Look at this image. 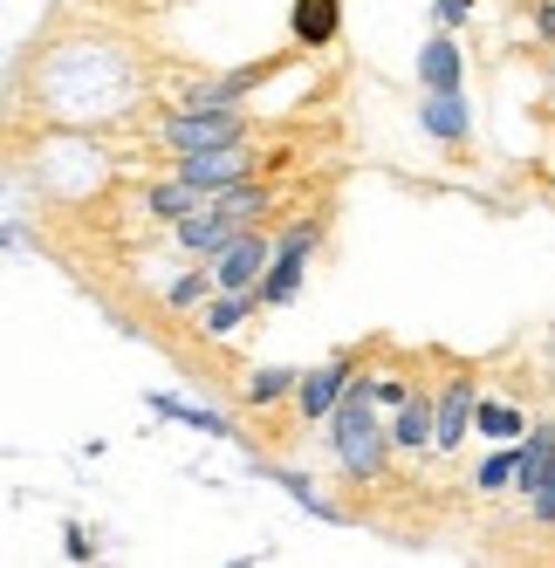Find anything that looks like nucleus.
Wrapping results in <instances>:
<instances>
[{
	"instance_id": "15",
	"label": "nucleus",
	"mask_w": 555,
	"mask_h": 568,
	"mask_svg": "<svg viewBox=\"0 0 555 568\" xmlns=\"http://www.w3.org/2000/svg\"><path fill=\"white\" fill-rule=\"evenodd\" d=\"M248 315H254V288H241V295H220V302L206 308V329H213V336H226V329H241Z\"/></svg>"
},
{
	"instance_id": "12",
	"label": "nucleus",
	"mask_w": 555,
	"mask_h": 568,
	"mask_svg": "<svg viewBox=\"0 0 555 568\" xmlns=\"http://www.w3.org/2000/svg\"><path fill=\"white\" fill-rule=\"evenodd\" d=\"M336 0H295V42L302 49H323V42H336Z\"/></svg>"
},
{
	"instance_id": "11",
	"label": "nucleus",
	"mask_w": 555,
	"mask_h": 568,
	"mask_svg": "<svg viewBox=\"0 0 555 568\" xmlns=\"http://www.w3.org/2000/svg\"><path fill=\"white\" fill-rule=\"evenodd\" d=\"M418 83L425 90H460V49L446 42V34H432V42L418 49Z\"/></svg>"
},
{
	"instance_id": "9",
	"label": "nucleus",
	"mask_w": 555,
	"mask_h": 568,
	"mask_svg": "<svg viewBox=\"0 0 555 568\" xmlns=\"http://www.w3.org/2000/svg\"><path fill=\"white\" fill-rule=\"evenodd\" d=\"M384 445H391V453H425V445H432V397H425V390H412V397L398 404V418H391Z\"/></svg>"
},
{
	"instance_id": "3",
	"label": "nucleus",
	"mask_w": 555,
	"mask_h": 568,
	"mask_svg": "<svg viewBox=\"0 0 555 568\" xmlns=\"http://www.w3.org/2000/svg\"><path fill=\"white\" fill-rule=\"evenodd\" d=\"M309 247H315V226H309V220L282 233V247H268L274 261L261 267V302H274V308H282V302H295V295H302V267H309Z\"/></svg>"
},
{
	"instance_id": "1",
	"label": "nucleus",
	"mask_w": 555,
	"mask_h": 568,
	"mask_svg": "<svg viewBox=\"0 0 555 568\" xmlns=\"http://www.w3.org/2000/svg\"><path fill=\"white\" fill-rule=\"evenodd\" d=\"M330 418H336V459H343V473L350 479H377L384 473V432H377V418H371V390L364 384H343L336 390V404H330Z\"/></svg>"
},
{
	"instance_id": "5",
	"label": "nucleus",
	"mask_w": 555,
	"mask_h": 568,
	"mask_svg": "<svg viewBox=\"0 0 555 568\" xmlns=\"http://www.w3.org/2000/svg\"><path fill=\"white\" fill-rule=\"evenodd\" d=\"M241 172H248L241 144H213V151H179V179H185L192 192H220V185H233Z\"/></svg>"
},
{
	"instance_id": "8",
	"label": "nucleus",
	"mask_w": 555,
	"mask_h": 568,
	"mask_svg": "<svg viewBox=\"0 0 555 568\" xmlns=\"http://www.w3.org/2000/svg\"><path fill=\"white\" fill-rule=\"evenodd\" d=\"M233 233H241V226H226L213 206H192V213H179V247H185V254H200V261H213V254L226 247Z\"/></svg>"
},
{
	"instance_id": "14",
	"label": "nucleus",
	"mask_w": 555,
	"mask_h": 568,
	"mask_svg": "<svg viewBox=\"0 0 555 568\" xmlns=\"http://www.w3.org/2000/svg\"><path fill=\"white\" fill-rule=\"evenodd\" d=\"M151 412H158V418H179V425L206 432V438H226V418H220V412H200V404H179V397H165V390L151 397Z\"/></svg>"
},
{
	"instance_id": "25",
	"label": "nucleus",
	"mask_w": 555,
	"mask_h": 568,
	"mask_svg": "<svg viewBox=\"0 0 555 568\" xmlns=\"http://www.w3.org/2000/svg\"><path fill=\"white\" fill-rule=\"evenodd\" d=\"M535 28H542V34H555V0H542V8H535Z\"/></svg>"
},
{
	"instance_id": "2",
	"label": "nucleus",
	"mask_w": 555,
	"mask_h": 568,
	"mask_svg": "<svg viewBox=\"0 0 555 568\" xmlns=\"http://www.w3.org/2000/svg\"><path fill=\"white\" fill-rule=\"evenodd\" d=\"M172 151H213V144H241L248 138V116H233V103H192L185 116L165 124Z\"/></svg>"
},
{
	"instance_id": "24",
	"label": "nucleus",
	"mask_w": 555,
	"mask_h": 568,
	"mask_svg": "<svg viewBox=\"0 0 555 568\" xmlns=\"http://www.w3.org/2000/svg\"><path fill=\"white\" fill-rule=\"evenodd\" d=\"M466 14H473V0H440V21H446V28H460Z\"/></svg>"
},
{
	"instance_id": "6",
	"label": "nucleus",
	"mask_w": 555,
	"mask_h": 568,
	"mask_svg": "<svg viewBox=\"0 0 555 568\" xmlns=\"http://www.w3.org/2000/svg\"><path fill=\"white\" fill-rule=\"evenodd\" d=\"M350 384V356H330L323 371H309V377H295V412L315 425V418H330V404H336V390Z\"/></svg>"
},
{
	"instance_id": "21",
	"label": "nucleus",
	"mask_w": 555,
	"mask_h": 568,
	"mask_svg": "<svg viewBox=\"0 0 555 568\" xmlns=\"http://www.w3.org/2000/svg\"><path fill=\"white\" fill-rule=\"evenodd\" d=\"M364 390H371V404H384V412H398V404L412 397V384H405V377H377V384H364Z\"/></svg>"
},
{
	"instance_id": "7",
	"label": "nucleus",
	"mask_w": 555,
	"mask_h": 568,
	"mask_svg": "<svg viewBox=\"0 0 555 568\" xmlns=\"http://www.w3.org/2000/svg\"><path fill=\"white\" fill-rule=\"evenodd\" d=\"M466 418H473V384L460 377V384L440 390V404H432V445H440V453H453V445L466 438Z\"/></svg>"
},
{
	"instance_id": "20",
	"label": "nucleus",
	"mask_w": 555,
	"mask_h": 568,
	"mask_svg": "<svg viewBox=\"0 0 555 568\" xmlns=\"http://www.w3.org/2000/svg\"><path fill=\"white\" fill-rule=\"evenodd\" d=\"M514 453H522V445H501L494 459H481V486H487V494H501V486H507V473H514Z\"/></svg>"
},
{
	"instance_id": "10",
	"label": "nucleus",
	"mask_w": 555,
	"mask_h": 568,
	"mask_svg": "<svg viewBox=\"0 0 555 568\" xmlns=\"http://www.w3.org/2000/svg\"><path fill=\"white\" fill-rule=\"evenodd\" d=\"M418 124L440 138V144H460L473 124H466V97L460 90H425V103H418Z\"/></svg>"
},
{
	"instance_id": "4",
	"label": "nucleus",
	"mask_w": 555,
	"mask_h": 568,
	"mask_svg": "<svg viewBox=\"0 0 555 568\" xmlns=\"http://www.w3.org/2000/svg\"><path fill=\"white\" fill-rule=\"evenodd\" d=\"M261 267H268V240L261 233H233L226 247L213 254V288L241 295V288H254V281H261Z\"/></svg>"
},
{
	"instance_id": "22",
	"label": "nucleus",
	"mask_w": 555,
	"mask_h": 568,
	"mask_svg": "<svg viewBox=\"0 0 555 568\" xmlns=\"http://www.w3.org/2000/svg\"><path fill=\"white\" fill-rule=\"evenodd\" d=\"M528 507H535V520H555V473L535 486V494H528Z\"/></svg>"
},
{
	"instance_id": "18",
	"label": "nucleus",
	"mask_w": 555,
	"mask_h": 568,
	"mask_svg": "<svg viewBox=\"0 0 555 568\" xmlns=\"http://www.w3.org/2000/svg\"><path fill=\"white\" fill-rule=\"evenodd\" d=\"M206 295H213V274H206V267H200V274H179L172 288H165V302H172L179 315H185V308H200Z\"/></svg>"
},
{
	"instance_id": "23",
	"label": "nucleus",
	"mask_w": 555,
	"mask_h": 568,
	"mask_svg": "<svg viewBox=\"0 0 555 568\" xmlns=\"http://www.w3.org/2000/svg\"><path fill=\"white\" fill-rule=\"evenodd\" d=\"M62 555H69V561H97V555H90V535H83V527H62Z\"/></svg>"
},
{
	"instance_id": "17",
	"label": "nucleus",
	"mask_w": 555,
	"mask_h": 568,
	"mask_svg": "<svg viewBox=\"0 0 555 568\" xmlns=\"http://www.w3.org/2000/svg\"><path fill=\"white\" fill-rule=\"evenodd\" d=\"M192 206H206V192H192L185 179H179V185H158V192H151V213H165V220H179V213H192Z\"/></svg>"
},
{
	"instance_id": "19",
	"label": "nucleus",
	"mask_w": 555,
	"mask_h": 568,
	"mask_svg": "<svg viewBox=\"0 0 555 568\" xmlns=\"http://www.w3.org/2000/svg\"><path fill=\"white\" fill-rule=\"evenodd\" d=\"M289 390H295L289 371H254V377H248V397H254V404H274V397H289Z\"/></svg>"
},
{
	"instance_id": "13",
	"label": "nucleus",
	"mask_w": 555,
	"mask_h": 568,
	"mask_svg": "<svg viewBox=\"0 0 555 568\" xmlns=\"http://www.w3.org/2000/svg\"><path fill=\"white\" fill-rule=\"evenodd\" d=\"M213 213H220L226 226H248V220H261V213H268V192H261V185H248V179H233V185H220Z\"/></svg>"
},
{
	"instance_id": "16",
	"label": "nucleus",
	"mask_w": 555,
	"mask_h": 568,
	"mask_svg": "<svg viewBox=\"0 0 555 568\" xmlns=\"http://www.w3.org/2000/svg\"><path fill=\"white\" fill-rule=\"evenodd\" d=\"M473 425H481L487 438H522V432H528V418L507 412V404H473Z\"/></svg>"
}]
</instances>
